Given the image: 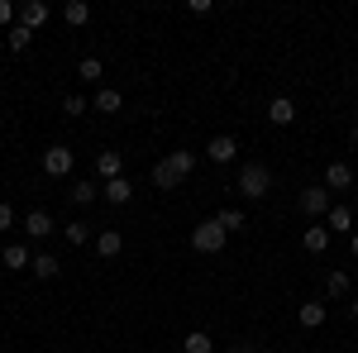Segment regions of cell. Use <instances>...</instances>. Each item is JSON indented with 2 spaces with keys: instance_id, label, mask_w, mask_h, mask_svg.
<instances>
[{
  "instance_id": "18",
  "label": "cell",
  "mask_w": 358,
  "mask_h": 353,
  "mask_svg": "<svg viewBox=\"0 0 358 353\" xmlns=\"http://www.w3.org/2000/svg\"><path fill=\"white\" fill-rule=\"evenodd\" d=\"M67 196H72V206H91V201L101 196V187H96V182H72Z\"/></svg>"
},
{
  "instance_id": "2",
  "label": "cell",
  "mask_w": 358,
  "mask_h": 353,
  "mask_svg": "<svg viewBox=\"0 0 358 353\" xmlns=\"http://www.w3.org/2000/svg\"><path fill=\"white\" fill-rule=\"evenodd\" d=\"M268 187H273V172H268L263 163H244L239 167V191H244L248 201H263Z\"/></svg>"
},
{
  "instance_id": "16",
  "label": "cell",
  "mask_w": 358,
  "mask_h": 353,
  "mask_svg": "<svg viewBox=\"0 0 358 353\" xmlns=\"http://www.w3.org/2000/svg\"><path fill=\"white\" fill-rule=\"evenodd\" d=\"M268 120H273V124H282V129H287V124H292V120H296V106H292V101H287V96H277L273 106H268Z\"/></svg>"
},
{
  "instance_id": "1",
  "label": "cell",
  "mask_w": 358,
  "mask_h": 353,
  "mask_svg": "<svg viewBox=\"0 0 358 353\" xmlns=\"http://www.w3.org/2000/svg\"><path fill=\"white\" fill-rule=\"evenodd\" d=\"M192 167H196V153L192 148H177V153H167L163 163L153 167V187L158 191H177L187 177H192Z\"/></svg>"
},
{
  "instance_id": "7",
  "label": "cell",
  "mask_w": 358,
  "mask_h": 353,
  "mask_svg": "<svg viewBox=\"0 0 358 353\" xmlns=\"http://www.w3.org/2000/svg\"><path fill=\"white\" fill-rule=\"evenodd\" d=\"M354 187V167L349 163H330L325 167V191H349Z\"/></svg>"
},
{
  "instance_id": "25",
  "label": "cell",
  "mask_w": 358,
  "mask_h": 353,
  "mask_svg": "<svg viewBox=\"0 0 358 353\" xmlns=\"http://www.w3.org/2000/svg\"><path fill=\"white\" fill-rule=\"evenodd\" d=\"M62 234H67V244H77V248H82L86 239H91V224H86V219H72V224H67Z\"/></svg>"
},
{
  "instance_id": "11",
  "label": "cell",
  "mask_w": 358,
  "mask_h": 353,
  "mask_svg": "<svg viewBox=\"0 0 358 353\" xmlns=\"http://www.w3.org/2000/svg\"><path fill=\"white\" fill-rule=\"evenodd\" d=\"M301 244H306V253H325V248H330V229L315 219V224H310V229L301 234Z\"/></svg>"
},
{
  "instance_id": "8",
  "label": "cell",
  "mask_w": 358,
  "mask_h": 353,
  "mask_svg": "<svg viewBox=\"0 0 358 353\" xmlns=\"http://www.w3.org/2000/svg\"><path fill=\"white\" fill-rule=\"evenodd\" d=\"M24 234L29 239H48V234H53V215H48V210H29L24 215Z\"/></svg>"
},
{
  "instance_id": "22",
  "label": "cell",
  "mask_w": 358,
  "mask_h": 353,
  "mask_svg": "<svg viewBox=\"0 0 358 353\" xmlns=\"http://www.w3.org/2000/svg\"><path fill=\"white\" fill-rule=\"evenodd\" d=\"M0 258H5V268H29V263H34V253H29L24 244H10Z\"/></svg>"
},
{
  "instance_id": "19",
  "label": "cell",
  "mask_w": 358,
  "mask_h": 353,
  "mask_svg": "<svg viewBox=\"0 0 358 353\" xmlns=\"http://www.w3.org/2000/svg\"><path fill=\"white\" fill-rule=\"evenodd\" d=\"M210 349H215V344H210V334H206V329H192V334L182 339V353H210Z\"/></svg>"
},
{
  "instance_id": "20",
  "label": "cell",
  "mask_w": 358,
  "mask_h": 353,
  "mask_svg": "<svg viewBox=\"0 0 358 353\" xmlns=\"http://www.w3.org/2000/svg\"><path fill=\"white\" fill-rule=\"evenodd\" d=\"M62 20H67V24H86V20H91V5H86V0H67V5H62Z\"/></svg>"
},
{
  "instance_id": "26",
  "label": "cell",
  "mask_w": 358,
  "mask_h": 353,
  "mask_svg": "<svg viewBox=\"0 0 358 353\" xmlns=\"http://www.w3.org/2000/svg\"><path fill=\"white\" fill-rule=\"evenodd\" d=\"M224 224V234H234V229H244V210H234V206H224L220 215H215Z\"/></svg>"
},
{
  "instance_id": "10",
  "label": "cell",
  "mask_w": 358,
  "mask_h": 353,
  "mask_svg": "<svg viewBox=\"0 0 358 353\" xmlns=\"http://www.w3.org/2000/svg\"><path fill=\"white\" fill-rule=\"evenodd\" d=\"M120 248H124V234H120V229H101V234H96V253H101V258H120Z\"/></svg>"
},
{
  "instance_id": "5",
  "label": "cell",
  "mask_w": 358,
  "mask_h": 353,
  "mask_svg": "<svg viewBox=\"0 0 358 353\" xmlns=\"http://www.w3.org/2000/svg\"><path fill=\"white\" fill-rule=\"evenodd\" d=\"M43 172H48V177H67V172H72V148L53 143V148L43 153Z\"/></svg>"
},
{
  "instance_id": "21",
  "label": "cell",
  "mask_w": 358,
  "mask_h": 353,
  "mask_svg": "<svg viewBox=\"0 0 358 353\" xmlns=\"http://www.w3.org/2000/svg\"><path fill=\"white\" fill-rule=\"evenodd\" d=\"M5 43H10V53H24L29 43H34V29L15 24V29H10V34H5Z\"/></svg>"
},
{
  "instance_id": "30",
  "label": "cell",
  "mask_w": 358,
  "mask_h": 353,
  "mask_svg": "<svg viewBox=\"0 0 358 353\" xmlns=\"http://www.w3.org/2000/svg\"><path fill=\"white\" fill-rule=\"evenodd\" d=\"M15 15H20V10H15V5H10V0H0V24H10V20H15Z\"/></svg>"
},
{
  "instance_id": "9",
  "label": "cell",
  "mask_w": 358,
  "mask_h": 353,
  "mask_svg": "<svg viewBox=\"0 0 358 353\" xmlns=\"http://www.w3.org/2000/svg\"><path fill=\"white\" fill-rule=\"evenodd\" d=\"M91 106H96V115H115V110L124 106V96H120L115 86H101V91L91 96Z\"/></svg>"
},
{
  "instance_id": "23",
  "label": "cell",
  "mask_w": 358,
  "mask_h": 353,
  "mask_svg": "<svg viewBox=\"0 0 358 353\" xmlns=\"http://www.w3.org/2000/svg\"><path fill=\"white\" fill-rule=\"evenodd\" d=\"M330 229H354V210H349V206H330Z\"/></svg>"
},
{
  "instance_id": "27",
  "label": "cell",
  "mask_w": 358,
  "mask_h": 353,
  "mask_svg": "<svg viewBox=\"0 0 358 353\" xmlns=\"http://www.w3.org/2000/svg\"><path fill=\"white\" fill-rule=\"evenodd\" d=\"M325 291H330L334 301L349 296V272H330V282H325Z\"/></svg>"
},
{
  "instance_id": "31",
  "label": "cell",
  "mask_w": 358,
  "mask_h": 353,
  "mask_svg": "<svg viewBox=\"0 0 358 353\" xmlns=\"http://www.w3.org/2000/svg\"><path fill=\"white\" fill-rule=\"evenodd\" d=\"M229 353H258V349H253V344H234Z\"/></svg>"
},
{
  "instance_id": "32",
  "label": "cell",
  "mask_w": 358,
  "mask_h": 353,
  "mask_svg": "<svg viewBox=\"0 0 358 353\" xmlns=\"http://www.w3.org/2000/svg\"><path fill=\"white\" fill-rule=\"evenodd\" d=\"M349 248H354V258H358V229H354V234H349Z\"/></svg>"
},
{
  "instance_id": "12",
  "label": "cell",
  "mask_w": 358,
  "mask_h": 353,
  "mask_svg": "<svg viewBox=\"0 0 358 353\" xmlns=\"http://www.w3.org/2000/svg\"><path fill=\"white\" fill-rule=\"evenodd\" d=\"M43 20H48V5H43V0H24V5H20V24L24 29H38Z\"/></svg>"
},
{
  "instance_id": "3",
  "label": "cell",
  "mask_w": 358,
  "mask_h": 353,
  "mask_svg": "<svg viewBox=\"0 0 358 353\" xmlns=\"http://www.w3.org/2000/svg\"><path fill=\"white\" fill-rule=\"evenodd\" d=\"M224 239H229V234H224L220 219H201V224L192 229V248H196V253H220Z\"/></svg>"
},
{
  "instance_id": "28",
  "label": "cell",
  "mask_w": 358,
  "mask_h": 353,
  "mask_svg": "<svg viewBox=\"0 0 358 353\" xmlns=\"http://www.w3.org/2000/svg\"><path fill=\"white\" fill-rule=\"evenodd\" d=\"M86 106H91L86 96H67V101H62V115H72V120H77V115H86Z\"/></svg>"
},
{
  "instance_id": "33",
  "label": "cell",
  "mask_w": 358,
  "mask_h": 353,
  "mask_svg": "<svg viewBox=\"0 0 358 353\" xmlns=\"http://www.w3.org/2000/svg\"><path fill=\"white\" fill-rule=\"evenodd\" d=\"M349 315H354V320H358V296H354V301H349Z\"/></svg>"
},
{
  "instance_id": "17",
  "label": "cell",
  "mask_w": 358,
  "mask_h": 353,
  "mask_svg": "<svg viewBox=\"0 0 358 353\" xmlns=\"http://www.w3.org/2000/svg\"><path fill=\"white\" fill-rule=\"evenodd\" d=\"M120 167H124V158H120V153H115V148H106V153H101V158H96V172H101V177H106V182H115V177H120Z\"/></svg>"
},
{
  "instance_id": "29",
  "label": "cell",
  "mask_w": 358,
  "mask_h": 353,
  "mask_svg": "<svg viewBox=\"0 0 358 353\" xmlns=\"http://www.w3.org/2000/svg\"><path fill=\"white\" fill-rule=\"evenodd\" d=\"M0 229H15V206L0 201Z\"/></svg>"
},
{
  "instance_id": "13",
  "label": "cell",
  "mask_w": 358,
  "mask_h": 353,
  "mask_svg": "<svg viewBox=\"0 0 358 353\" xmlns=\"http://www.w3.org/2000/svg\"><path fill=\"white\" fill-rule=\"evenodd\" d=\"M29 272H34L38 282H53V277H57L62 268H57V258H53V253H34V263H29Z\"/></svg>"
},
{
  "instance_id": "14",
  "label": "cell",
  "mask_w": 358,
  "mask_h": 353,
  "mask_svg": "<svg viewBox=\"0 0 358 353\" xmlns=\"http://www.w3.org/2000/svg\"><path fill=\"white\" fill-rule=\"evenodd\" d=\"M101 196H106L110 206H129V196H134V187H129L124 177H115V182H106V187H101Z\"/></svg>"
},
{
  "instance_id": "15",
  "label": "cell",
  "mask_w": 358,
  "mask_h": 353,
  "mask_svg": "<svg viewBox=\"0 0 358 353\" xmlns=\"http://www.w3.org/2000/svg\"><path fill=\"white\" fill-rule=\"evenodd\" d=\"M325 315H330V310H325L320 301H306L301 310H296V320H301L306 329H320V325H325Z\"/></svg>"
},
{
  "instance_id": "24",
  "label": "cell",
  "mask_w": 358,
  "mask_h": 353,
  "mask_svg": "<svg viewBox=\"0 0 358 353\" xmlns=\"http://www.w3.org/2000/svg\"><path fill=\"white\" fill-rule=\"evenodd\" d=\"M101 72H106L101 57H82V62H77V77H82V82H101Z\"/></svg>"
},
{
  "instance_id": "4",
  "label": "cell",
  "mask_w": 358,
  "mask_h": 353,
  "mask_svg": "<svg viewBox=\"0 0 358 353\" xmlns=\"http://www.w3.org/2000/svg\"><path fill=\"white\" fill-rule=\"evenodd\" d=\"M301 215H310V219H325V215H330V191H325V182L301 191Z\"/></svg>"
},
{
  "instance_id": "34",
  "label": "cell",
  "mask_w": 358,
  "mask_h": 353,
  "mask_svg": "<svg viewBox=\"0 0 358 353\" xmlns=\"http://www.w3.org/2000/svg\"><path fill=\"white\" fill-rule=\"evenodd\" d=\"M349 138H354V148H358V120H354V129H349Z\"/></svg>"
},
{
  "instance_id": "6",
  "label": "cell",
  "mask_w": 358,
  "mask_h": 353,
  "mask_svg": "<svg viewBox=\"0 0 358 353\" xmlns=\"http://www.w3.org/2000/svg\"><path fill=\"white\" fill-rule=\"evenodd\" d=\"M206 158H210V163H234V158H239V143L229 134H215L206 143Z\"/></svg>"
}]
</instances>
